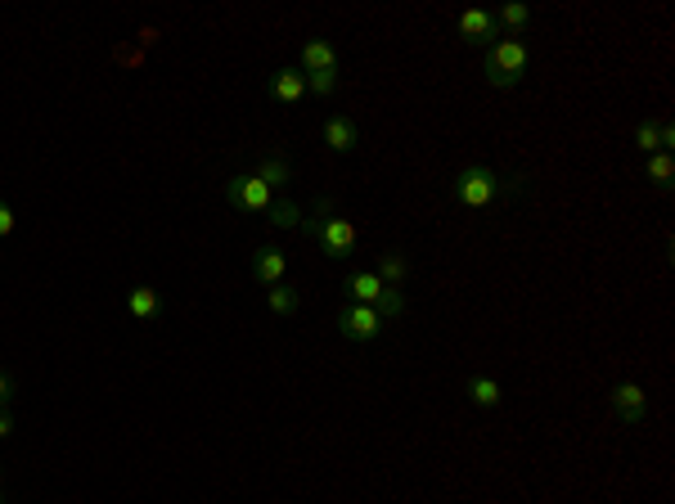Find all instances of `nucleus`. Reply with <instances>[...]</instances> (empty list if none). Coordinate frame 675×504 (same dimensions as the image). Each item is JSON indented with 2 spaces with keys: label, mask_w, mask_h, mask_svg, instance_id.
<instances>
[{
  "label": "nucleus",
  "mask_w": 675,
  "mask_h": 504,
  "mask_svg": "<svg viewBox=\"0 0 675 504\" xmlns=\"http://www.w3.org/2000/svg\"><path fill=\"white\" fill-rule=\"evenodd\" d=\"M450 189H455V198L464 207H473V212H486V207H495L500 198L518 194V189H504V180L495 176L486 162H468V167L450 180Z\"/></svg>",
  "instance_id": "1"
},
{
  "label": "nucleus",
  "mask_w": 675,
  "mask_h": 504,
  "mask_svg": "<svg viewBox=\"0 0 675 504\" xmlns=\"http://www.w3.org/2000/svg\"><path fill=\"white\" fill-rule=\"evenodd\" d=\"M270 225H279V230H293V225H302V207H297L293 198H284V203H270Z\"/></svg>",
  "instance_id": "21"
},
{
  "label": "nucleus",
  "mask_w": 675,
  "mask_h": 504,
  "mask_svg": "<svg viewBox=\"0 0 675 504\" xmlns=\"http://www.w3.org/2000/svg\"><path fill=\"white\" fill-rule=\"evenodd\" d=\"M495 23H500V36L509 32L513 41H518V36L531 27V9L518 5V0H513V5H500V9H495Z\"/></svg>",
  "instance_id": "16"
},
{
  "label": "nucleus",
  "mask_w": 675,
  "mask_h": 504,
  "mask_svg": "<svg viewBox=\"0 0 675 504\" xmlns=\"http://www.w3.org/2000/svg\"><path fill=\"white\" fill-rule=\"evenodd\" d=\"M302 95H306V72L279 68L275 77H270V99H275V104H297Z\"/></svg>",
  "instance_id": "10"
},
{
  "label": "nucleus",
  "mask_w": 675,
  "mask_h": 504,
  "mask_svg": "<svg viewBox=\"0 0 675 504\" xmlns=\"http://www.w3.org/2000/svg\"><path fill=\"white\" fill-rule=\"evenodd\" d=\"M459 36H464L468 45H486V50H491V45L500 41L495 9H468V14H459Z\"/></svg>",
  "instance_id": "7"
},
{
  "label": "nucleus",
  "mask_w": 675,
  "mask_h": 504,
  "mask_svg": "<svg viewBox=\"0 0 675 504\" xmlns=\"http://www.w3.org/2000/svg\"><path fill=\"white\" fill-rule=\"evenodd\" d=\"M324 144H329L333 153H351L360 144L356 122H351V117H342V113H333L329 122H324Z\"/></svg>",
  "instance_id": "11"
},
{
  "label": "nucleus",
  "mask_w": 675,
  "mask_h": 504,
  "mask_svg": "<svg viewBox=\"0 0 675 504\" xmlns=\"http://www.w3.org/2000/svg\"><path fill=\"white\" fill-rule=\"evenodd\" d=\"M342 293H347V302H356V306H383V297H387V284L374 275V270H356V275H347V284H342Z\"/></svg>",
  "instance_id": "8"
},
{
  "label": "nucleus",
  "mask_w": 675,
  "mask_h": 504,
  "mask_svg": "<svg viewBox=\"0 0 675 504\" xmlns=\"http://www.w3.org/2000/svg\"><path fill=\"white\" fill-rule=\"evenodd\" d=\"M14 225H18L14 207H9V203H0V239H9V234H14Z\"/></svg>",
  "instance_id": "23"
},
{
  "label": "nucleus",
  "mask_w": 675,
  "mask_h": 504,
  "mask_svg": "<svg viewBox=\"0 0 675 504\" xmlns=\"http://www.w3.org/2000/svg\"><path fill=\"white\" fill-rule=\"evenodd\" d=\"M9 432H14V419H9V410H0V441H5Z\"/></svg>",
  "instance_id": "25"
},
{
  "label": "nucleus",
  "mask_w": 675,
  "mask_h": 504,
  "mask_svg": "<svg viewBox=\"0 0 675 504\" xmlns=\"http://www.w3.org/2000/svg\"><path fill=\"white\" fill-rule=\"evenodd\" d=\"M284 270H288V257L279 248H270V243H266V248L252 252V275H257L266 288L270 284H284Z\"/></svg>",
  "instance_id": "9"
},
{
  "label": "nucleus",
  "mask_w": 675,
  "mask_h": 504,
  "mask_svg": "<svg viewBox=\"0 0 675 504\" xmlns=\"http://www.w3.org/2000/svg\"><path fill=\"white\" fill-rule=\"evenodd\" d=\"M225 198H230V207H239V212H270V203H275V194L266 189V180H261L257 171H243V176L225 180Z\"/></svg>",
  "instance_id": "4"
},
{
  "label": "nucleus",
  "mask_w": 675,
  "mask_h": 504,
  "mask_svg": "<svg viewBox=\"0 0 675 504\" xmlns=\"http://www.w3.org/2000/svg\"><path fill=\"white\" fill-rule=\"evenodd\" d=\"M527 63H531L527 45L513 41V36H500V41L486 50V59H482V77L491 81V86H500V90H513L522 77H527Z\"/></svg>",
  "instance_id": "3"
},
{
  "label": "nucleus",
  "mask_w": 675,
  "mask_h": 504,
  "mask_svg": "<svg viewBox=\"0 0 675 504\" xmlns=\"http://www.w3.org/2000/svg\"><path fill=\"white\" fill-rule=\"evenodd\" d=\"M338 68V50L329 41H306L302 45V72H333Z\"/></svg>",
  "instance_id": "13"
},
{
  "label": "nucleus",
  "mask_w": 675,
  "mask_h": 504,
  "mask_svg": "<svg viewBox=\"0 0 675 504\" xmlns=\"http://www.w3.org/2000/svg\"><path fill=\"white\" fill-rule=\"evenodd\" d=\"M333 212V198H320V207H315V216L311 221H302V230L311 234L315 243H320L329 257H351L356 252V243H360V234H356V225L347 221V216H329Z\"/></svg>",
  "instance_id": "2"
},
{
  "label": "nucleus",
  "mask_w": 675,
  "mask_h": 504,
  "mask_svg": "<svg viewBox=\"0 0 675 504\" xmlns=\"http://www.w3.org/2000/svg\"><path fill=\"white\" fill-rule=\"evenodd\" d=\"M635 144L644 149V158H648V153H662V122L644 117V122L635 126Z\"/></svg>",
  "instance_id": "19"
},
{
  "label": "nucleus",
  "mask_w": 675,
  "mask_h": 504,
  "mask_svg": "<svg viewBox=\"0 0 675 504\" xmlns=\"http://www.w3.org/2000/svg\"><path fill=\"white\" fill-rule=\"evenodd\" d=\"M9 401H14V378H9V374H0V410H5Z\"/></svg>",
  "instance_id": "24"
},
{
  "label": "nucleus",
  "mask_w": 675,
  "mask_h": 504,
  "mask_svg": "<svg viewBox=\"0 0 675 504\" xmlns=\"http://www.w3.org/2000/svg\"><path fill=\"white\" fill-rule=\"evenodd\" d=\"M0 504H5V495H0Z\"/></svg>",
  "instance_id": "26"
},
{
  "label": "nucleus",
  "mask_w": 675,
  "mask_h": 504,
  "mask_svg": "<svg viewBox=\"0 0 675 504\" xmlns=\"http://www.w3.org/2000/svg\"><path fill=\"white\" fill-rule=\"evenodd\" d=\"M383 315L374 311V306H356V302H347L338 311V333L342 338H351V342H374L378 333H383Z\"/></svg>",
  "instance_id": "5"
},
{
  "label": "nucleus",
  "mask_w": 675,
  "mask_h": 504,
  "mask_svg": "<svg viewBox=\"0 0 675 504\" xmlns=\"http://www.w3.org/2000/svg\"><path fill=\"white\" fill-rule=\"evenodd\" d=\"M612 414H617L626 428H639L648 419V396L639 383H617L612 387Z\"/></svg>",
  "instance_id": "6"
},
{
  "label": "nucleus",
  "mask_w": 675,
  "mask_h": 504,
  "mask_svg": "<svg viewBox=\"0 0 675 504\" xmlns=\"http://www.w3.org/2000/svg\"><path fill=\"white\" fill-rule=\"evenodd\" d=\"M306 90H315V95H333V90H338V68L333 72H306Z\"/></svg>",
  "instance_id": "22"
},
{
  "label": "nucleus",
  "mask_w": 675,
  "mask_h": 504,
  "mask_svg": "<svg viewBox=\"0 0 675 504\" xmlns=\"http://www.w3.org/2000/svg\"><path fill=\"white\" fill-rule=\"evenodd\" d=\"M644 176L653 180L662 194H671V189H675V158H671V153H648Z\"/></svg>",
  "instance_id": "15"
},
{
  "label": "nucleus",
  "mask_w": 675,
  "mask_h": 504,
  "mask_svg": "<svg viewBox=\"0 0 675 504\" xmlns=\"http://www.w3.org/2000/svg\"><path fill=\"white\" fill-rule=\"evenodd\" d=\"M126 311H131V320H158L162 315V293L153 284H140V288H131V297H126Z\"/></svg>",
  "instance_id": "12"
},
{
  "label": "nucleus",
  "mask_w": 675,
  "mask_h": 504,
  "mask_svg": "<svg viewBox=\"0 0 675 504\" xmlns=\"http://www.w3.org/2000/svg\"><path fill=\"white\" fill-rule=\"evenodd\" d=\"M257 176L266 180V189H270V194H275V189H284L288 180H293V167H288L284 158H266V162H261V167H257Z\"/></svg>",
  "instance_id": "18"
},
{
  "label": "nucleus",
  "mask_w": 675,
  "mask_h": 504,
  "mask_svg": "<svg viewBox=\"0 0 675 504\" xmlns=\"http://www.w3.org/2000/svg\"><path fill=\"white\" fill-rule=\"evenodd\" d=\"M266 302H270V311H275V315H293L297 311V293L288 284H270L266 288Z\"/></svg>",
  "instance_id": "20"
},
{
  "label": "nucleus",
  "mask_w": 675,
  "mask_h": 504,
  "mask_svg": "<svg viewBox=\"0 0 675 504\" xmlns=\"http://www.w3.org/2000/svg\"><path fill=\"white\" fill-rule=\"evenodd\" d=\"M374 275L383 279L387 288H401V284H405V275H410V261H405V252H378Z\"/></svg>",
  "instance_id": "14"
},
{
  "label": "nucleus",
  "mask_w": 675,
  "mask_h": 504,
  "mask_svg": "<svg viewBox=\"0 0 675 504\" xmlns=\"http://www.w3.org/2000/svg\"><path fill=\"white\" fill-rule=\"evenodd\" d=\"M468 396H473V405H482V410H495V405H500V396H504V387L495 383V378L477 374V378H468Z\"/></svg>",
  "instance_id": "17"
}]
</instances>
